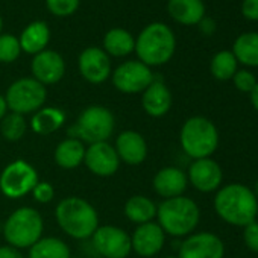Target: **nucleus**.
<instances>
[{
    "instance_id": "obj_1",
    "label": "nucleus",
    "mask_w": 258,
    "mask_h": 258,
    "mask_svg": "<svg viewBox=\"0 0 258 258\" xmlns=\"http://www.w3.org/2000/svg\"><path fill=\"white\" fill-rule=\"evenodd\" d=\"M213 207L220 220L231 226L244 228L256 219L258 199L250 187L240 182H229L216 191Z\"/></svg>"
},
{
    "instance_id": "obj_2",
    "label": "nucleus",
    "mask_w": 258,
    "mask_h": 258,
    "mask_svg": "<svg viewBox=\"0 0 258 258\" xmlns=\"http://www.w3.org/2000/svg\"><path fill=\"white\" fill-rule=\"evenodd\" d=\"M137 59L148 67H161L167 64L176 52V37L172 28L161 22L145 26L136 38Z\"/></svg>"
},
{
    "instance_id": "obj_3",
    "label": "nucleus",
    "mask_w": 258,
    "mask_h": 258,
    "mask_svg": "<svg viewBox=\"0 0 258 258\" xmlns=\"http://www.w3.org/2000/svg\"><path fill=\"white\" fill-rule=\"evenodd\" d=\"M201 220L199 205L187 196H178L172 199H163L157 208V223L166 232L175 238H185L193 234Z\"/></svg>"
},
{
    "instance_id": "obj_4",
    "label": "nucleus",
    "mask_w": 258,
    "mask_h": 258,
    "mask_svg": "<svg viewBox=\"0 0 258 258\" xmlns=\"http://www.w3.org/2000/svg\"><path fill=\"white\" fill-rule=\"evenodd\" d=\"M58 226L76 240L91 238L99 225V213L85 199L79 196H67L55 208Z\"/></svg>"
},
{
    "instance_id": "obj_5",
    "label": "nucleus",
    "mask_w": 258,
    "mask_h": 258,
    "mask_svg": "<svg viewBox=\"0 0 258 258\" xmlns=\"http://www.w3.org/2000/svg\"><path fill=\"white\" fill-rule=\"evenodd\" d=\"M219 129L213 120L204 115L187 118L179 131V145L191 160L211 158L219 148Z\"/></svg>"
},
{
    "instance_id": "obj_6",
    "label": "nucleus",
    "mask_w": 258,
    "mask_h": 258,
    "mask_svg": "<svg viewBox=\"0 0 258 258\" xmlns=\"http://www.w3.org/2000/svg\"><path fill=\"white\" fill-rule=\"evenodd\" d=\"M43 216L32 207L17 208L4 223V237L16 249H29L43 237Z\"/></svg>"
},
{
    "instance_id": "obj_7",
    "label": "nucleus",
    "mask_w": 258,
    "mask_h": 258,
    "mask_svg": "<svg viewBox=\"0 0 258 258\" xmlns=\"http://www.w3.org/2000/svg\"><path fill=\"white\" fill-rule=\"evenodd\" d=\"M115 127L111 109L102 105H90L78 115L76 123L69 129V137L81 140L84 145L108 142Z\"/></svg>"
},
{
    "instance_id": "obj_8",
    "label": "nucleus",
    "mask_w": 258,
    "mask_h": 258,
    "mask_svg": "<svg viewBox=\"0 0 258 258\" xmlns=\"http://www.w3.org/2000/svg\"><path fill=\"white\" fill-rule=\"evenodd\" d=\"M46 99V87L34 78H20L14 81L5 93L8 109L22 115L37 112L44 106Z\"/></svg>"
},
{
    "instance_id": "obj_9",
    "label": "nucleus",
    "mask_w": 258,
    "mask_h": 258,
    "mask_svg": "<svg viewBox=\"0 0 258 258\" xmlns=\"http://www.w3.org/2000/svg\"><path fill=\"white\" fill-rule=\"evenodd\" d=\"M38 181V172L32 164L25 160H16L0 173V191L8 199H22L32 193Z\"/></svg>"
},
{
    "instance_id": "obj_10",
    "label": "nucleus",
    "mask_w": 258,
    "mask_h": 258,
    "mask_svg": "<svg viewBox=\"0 0 258 258\" xmlns=\"http://www.w3.org/2000/svg\"><path fill=\"white\" fill-rule=\"evenodd\" d=\"M155 79L151 67L139 59H129L118 64L111 73V82L114 88L123 94L143 93Z\"/></svg>"
},
{
    "instance_id": "obj_11",
    "label": "nucleus",
    "mask_w": 258,
    "mask_h": 258,
    "mask_svg": "<svg viewBox=\"0 0 258 258\" xmlns=\"http://www.w3.org/2000/svg\"><path fill=\"white\" fill-rule=\"evenodd\" d=\"M93 246L103 258H127L133 252L131 234L114 225H102L91 235Z\"/></svg>"
},
{
    "instance_id": "obj_12",
    "label": "nucleus",
    "mask_w": 258,
    "mask_h": 258,
    "mask_svg": "<svg viewBox=\"0 0 258 258\" xmlns=\"http://www.w3.org/2000/svg\"><path fill=\"white\" fill-rule=\"evenodd\" d=\"M223 256H225L223 240L210 231H201L187 235L178 247V258H223Z\"/></svg>"
},
{
    "instance_id": "obj_13",
    "label": "nucleus",
    "mask_w": 258,
    "mask_h": 258,
    "mask_svg": "<svg viewBox=\"0 0 258 258\" xmlns=\"http://www.w3.org/2000/svg\"><path fill=\"white\" fill-rule=\"evenodd\" d=\"M78 69L81 76L93 85L106 82L112 73L111 58L105 53L102 47L96 46L87 47L79 53Z\"/></svg>"
},
{
    "instance_id": "obj_14",
    "label": "nucleus",
    "mask_w": 258,
    "mask_h": 258,
    "mask_svg": "<svg viewBox=\"0 0 258 258\" xmlns=\"http://www.w3.org/2000/svg\"><path fill=\"white\" fill-rule=\"evenodd\" d=\"M187 173L188 184L201 193H214L222 187L223 172L217 161L213 158L193 160Z\"/></svg>"
},
{
    "instance_id": "obj_15",
    "label": "nucleus",
    "mask_w": 258,
    "mask_h": 258,
    "mask_svg": "<svg viewBox=\"0 0 258 258\" xmlns=\"http://www.w3.org/2000/svg\"><path fill=\"white\" fill-rule=\"evenodd\" d=\"M32 78L44 87L58 84L66 75V61L56 50L46 49L32 56L31 61Z\"/></svg>"
},
{
    "instance_id": "obj_16",
    "label": "nucleus",
    "mask_w": 258,
    "mask_h": 258,
    "mask_svg": "<svg viewBox=\"0 0 258 258\" xmlns=\"http://www.w3.org/2000/svg\"><path fill=\"white\" fill-rule=\"evenodd\" d=\"M84 164L93 175L108 178L117 173L120 167V158L112 145H109L108 142H100L88 145Z\"/></svg>"
},
{
    "instance_id": "obj_17",
    "label": "nucleus",
    "mask_w": 258,
    "mask_h": 258,
    "mask_svg": "<svg viewBox=\"0 0 258 258\" xmlns=\"http://www.w3.org/2000/svg\"><path fill=\"white\" fill-rule=\"evenodd\" d=\"M166 243V232L157 222H148L143 225H137L134 232L131 234V246L133 252L143 258H152L160 253Z\"/></svg>"
},
{
    "instance_id": "obj_18",
    "label": "nucleus",
    "mask_w": 258,
    "mask_h": 258,
    "mask_svg": "<svg viewBox=\"0 0 258 258\" xmlns=\"http://www.w3.org/2000/svg\"><path fill=\"white\" fill-rule=\"evenodd\" d=\"M114 149L120 158V163L127 166H140L148 158L146 139L134 129H126L120 133L115 139Z\"/></svg>"
},
{
    "instance_id": "obj_19",
    "label": "nucleus",
    "mask_w": 258,
    "mask_h": 258,
    "mask_svg": "<svg viewBox=\"0 0 258 258\" xmlns=\"http://www.w3.org/2000/svg\"><path fill=\"white\" fill-rule=\"evenodd\" d=\"M152 187L158 196L163 199H172L182 196L188 187V179L187 173L175 166H167L160 169L154 179H152Z\"/></svg>"
},
{
    "instance_id": "obj_20",
    "label": "nucleus",
    "mask_w": 258,
    "mask_h": 258,
    "mask_svg": "<svg viewBox=\"0 0 258 258\" xmlns=\"http://www.w3.org/2000/svg\"><path fill=\"white\" fill-rule=\"evenodd\" d=\"M173 105V96L170 88L161 79H154V82L142 93V106L145 112L154 118L164 117Z\"/></svg>"
},
{
    "instance_id": "obj_21",
    "label": "nucleus",
    "mask_w": 258,
    "mask_h": 258,
    "mask_svg": "<svg viewBox=\"0 0 258 258\" xmlns=\"http://www.w3.org/2000/svg\"><path fill=\"white\" fill-rule=\"evenodd\" d=\"M167 14L182 26H198L207 16L204 0H167Z\"/></svg>"
},
{
    "instance_id": "obj_22",
    "label": "nucleus",
    "mask_w": 258,
    "mask_h": 258,
    "mask_svg": "<svg viewBox=\"0 0 258 258\" xmlns=\"http://www.w3.org/2000/svg\"><path fill=\"white\" fill-rule=\"evenodd\" d=\"M50 28L46 22L35 20L29 23L20 34L19 41L22 46V52L28 55H37L47 49V44L50 43Z\"/></svg>"
},
{
    "instance_id": "obj_23",
    "label": "nucleus",
    "mask_w": 258,
    "mask_h": 258,
    "mask_svg": "<svg viewBox=\"0 0 258 258\" xmlns=\"http://www.w3.org/2000/svg\"><path fill=\"white\" fill-rule=\"evenodd\" d=\"M103 50L111 58H124L134 53L136 50V38L127 29L123 28H111L103 35Z\"/></svg>"
},
{
    "instance_id": "obj_24",
    "label": "nucleus",
    "mask_w": 258,
    "mask_h": 258,
    "mask_svg": "<svg viewBox=\"0 0 258 258\" xmlns=\"http://www.w3.org/2000/svg\"><path fill=\"white\" fill-rule=\"evenodd\" d=\"M66 112L58 106H43L32 114L31 129L38 136H50L66 123Z\"/></svg>"
},
{
    "instance_id": "obj_25",
    "label": "nucleus",
    "mask_w": 258,
    "mask_h": 258,
    "mask_svg": "<svg viewBox=\"0 0 258 258\" xmlns=\"http://www.w3.org/2000/svg\"><path fill=\"white\" fill-rule=\"evenodd\" d=\"M85 151H87V146L81 140L67 137L56 145L53 158H55V163L61 169L72 170L84 164Z\"/></svg>"
},
{
    "instance_id": "obj_26",
    "label": "nucleus",
    "mask_w": 258,
    "mask_h": 258,
    "mask_svg": "<svg viewBox=\"0 0 258 258\" xmlns=\"http://www.w3.org/2000/svg\"><path fill=\"white\" fill-rule=\"evenodd\" d=\"M157 208L158 205L151 198L145 195H136L126 201L123 211L129 222L136 225H143L157 219Z\"/></svg>"
},
{
    "instance_id": "obj_27",
    "label": "nucleus",
    "mask_w": 258,
    "mask_h": 258,
    "mask_svg": "<svg viewBox=\"0 0 258 258\" xmlns=\"http://www.w3.org/2000/svg\"><path fill=\"white\" fill-rule=\"evenodd\" d=\"M231 52L238 64L247 69L258 67V32H243L234 43Z\"/></svg>"
},
{
    "instance_id": "obj_28",
    "label": "nucleus",
    "mask_w": 258,
    "mask_h": 258,
    "mask_svg": "<svg viewBox=\"0 0 258 258\" xmlns=\"http://www.w3.org/2000/svg\"><path fill=\"white\" fill-rule=\"evenodd\" d=\"M29 258H72V250L62 238L41 237L29 247Z\"/></svg>"
},
{
    "instance_id": "obj_29",
    "label": "nucleus",
    "mask_w": 258,
    "mask_h": 258,
    "mask_svg": "<svg viewBox=\"0 0 258 258\" xmlns=\"http://www.w3.org/2000/svg\"><path fill=\"white\" fill-rule=\"evenodd\" d=\"M238 70V62L231 50H219L210 61V73L217 81H231Z\"/></svg>"
},
{
    "instance_id": "obj_30",
    "label": "nucleus",
    "mask_w": 258,
    "mask_h": 258,
    "mask_svg": "<svg viewBox=\"0 0 258 258\" xmlns=\"http://www.w3.org/2000/svg\"><path fill=\"white\" fill-rule=\"evenodd\" d=\"M28 131V121L25 115L17 112H8L0 120V133L8 142H19Z\"/></svg>"
},
{
    "instance_id": "obj_31",
    "label": "nucleus",
    "mask_w": 258,
    "mask_h": 258,
    "mask_svg": "<svg viewBox=\"0 0 258 258\" xmlns=\"http://www.w3.org/2000/svg\"><path fill=\"white\" fill-rule=\"evenodd\" d=\"M22 53L19 37L11 34H0V62L11 64L17 61Z\"/></svg>"
},
{
    "instance_id": "obj_32",
    "label": "nucleus",
    "mask_w": 258,
    "mask_h": 258,
    "mask_svg": "<svg viewBox=\"0 0 258 258\" xmlns=\"http://www.w3.org/2000/svg\"><path fill=\"white\" fill-rule=\"evenodd\" d=\"M81 5V0H46L47 11L55 17H70Z\"/></svg>"
},
{
    "instance_id": "obj_33",
    "label": "nucleus",
    "mask_w": 258,
    "mask_h": 258,
    "mask_svg": "<svg viewBox=\"0 0 258 258\" xmlns=\"http://www.w3.org/2000/svg\"><path fill=\"white\" fill-rule=\"evenodd\" d=\"M231 81H232L235 90H238L240 93H247V94L255 88V85L258 82L255 75L247 69H238Z\"/></svg>"
},
{
    "instance_id": "obj_34",
    "label": "nucleus",
    "mask_w": 258,
    "mask_h": 258,
    "mask_svg": "<svg viewBox=\"0 0 258 258\" xmlns=\"http://www.w3.org/2000/svg\"><path fill=\"white\" fill-rule=\"evenodd\" d=\"M32 196L38 204H49L55 198V188L47 181H38L32 190Z\"/></svg>"
},
{
    "instance_id": "obj_35",
    "label": "nucleus",
    "mask_w": 258,
    "mask_h": 258,
    "mask_svg": "<svg viewBox=\"0 0 258 258\" xmlns=\"http://www.w3.org/2000/svg\"><path fill=\"white\" fill-rule=\"evenodd\" d=\"M243 241L246 247L258 253V222H252L243 228Z\"/></svg>"
},
{
    "instance_id": "obj_36",
    "label": "nucleus",
    "mask_w": 258,
    "mask_h": 258,
    "mask_svg": "<svg viewBox=\"0 0 258 258\" xmlns=\"http://www.w3.org/2000/svg\"><path fill=\"white\" fill-rule=\"evenodd\" d=\"M240 11L246 20L258 22V0H243Z\"/></svg>"
},
{
    "instance_id": "obj_37",
    "label": "nucleus",
    "mask_w": 258,
    "mask_h": 258,
    "mask_svg": "<svg viewBox=\"0 0 258 258\" xmlns=\"http://www.w3.org/2000/svg\"><path fill=\"white\" fill-rule=\"evenodd\" d=\"M198 28H199V31H201V34H202V35L211 37V35L216 32V29H217V25H216V22H214L211 17L205 16V17H204V19L199 22Z\"/></svg>"
},
{
    "instance_id": "obj_38",
    "label": "nucleus",
    "mask_w": 258,
    "mask_h": 258,
    "mask_svg": "<svg viewBox=\"0 0 258 258\" xmlns=\"http://www.w3.org/2000/svg\"><path fill=\"white\" fill-rule=\"evenodd\" d=\"M0 258H25L20 249H16L10 244L0 246Z\"/></svg>"
},
{
    "instance_id": "obj_39",
    "label": "nucleus",
    "mask_w": 258,
    "mask_h": 258,
    "mask_svg": "<svg viewBox=\"0 0 258 258\" xmlns=\"http://www.w3.org/2000/svg\"><path fill=\"white\" fill-rule=\"evenodd\" d=\"M249 96H250V103H252L253 109L258 112V82H256L255 88L249 93Z\"/></svg>"
},
{
    "instance_id": "obj_40",
    "label": "nucleus",
    "mask_w": 258,
    "mask_h": 258,
    "mask_svg": "<svg viewBox=\"0 0 258 258\" xmlns=\"http://www.w3.org/2000/svg\"><path fill=\"white\" fill-rule=\"evenodd\" d=\"M8 105H7V100H5V96L0 94V120H2L7 114H8Z\"/></svg>"
},
{
    "instance_id": "obj_41",
    "label": "nucleus",
    "mask_w": 258,
    "mask_h": 258,
    "mask_svg": "<svg viewBox=\"0 0 258 258\" xmlns=\"http://www.w3.org/2000/svg\"><path fill=\"white\" fill-rule=\"evenodd\" d=\"M252 191H253V195H255V198L258 199V179L255 181V184H253V187H252Z\"/></svg>"
},
{
    "instance_id": "obj_42",
    "label": "nucleus",
    "mask_w": 258,
    "mask_h": 258,
    "mask_svg": "<svg viewBox=\"0 0 258 258\" xmlns=\"http://www.w3.org/2000/svg\"><path fill=\"white\" fill-rule=\"evenodd\" d=\"M2 29H4V19L0 16V34H2Z\"/></svg>"
},
{
    "instance_id": "obj_43",
    "label": "nucleus",
    "mask_w": 258,
    "mask_h": 258,
    "mask_svg": "<svg viewBox=\"0 0 258 258\" xmlns=\"http://www.w3.org/2000/svg\"><path fill=\"white\" fill-rule=\"evenodd\" d=\"M164 258H178V256H164Z\"/></svg>"
},
{
    "instance_id": "obj_44",
    "label": "nucleus",
    "mask_w": 258,
    "mask_h": 258,
    "mask_svg": "<svg viewBox=\"0 0 258 258\" xmlns=\"http://www.w3.org/2000/svg\"><path fill=\"white\" fill-rule=\"evenodd\" d=\"M255 220H256V222H258V211H256V219H255Z\"/></svg>"
}]
</instances>
